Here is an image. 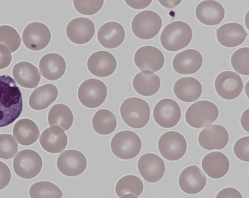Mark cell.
<instances>
[{"label": "cell", "instance_id": "cell-1", "mask_svg": "<svg viewBox=\"0 0 249 198\" xmlns=\"http://www.w3.org/2000/svg\"><path fill=\"white\" fill-rule=\"evenodd\" d=\"M23 108L22 94L16 81L8 75L0 76V128L13 123Z\"/></svg>", "mask_w": 249, "mask_h": 198}, {"label": "cell", "instance_id": "cell-2", "mask_svg": "<svg viewBox=\"0 0 249 198\" xmlns=\"http://www.w3.org/2000/svg\"><path fill=\"white\" fill-rule=\"evenodd\" d=\"M193 31L187 23L178 20L167 24L162 30L160 41L162 47L171 52L186 47L191 41Z\"/></svg>", "mask_w": 249, "mask_h": 198}, {"label": "cell", "instance_id": "cell-3", "mask_svg": "<svg viewBox=\"0 0 249 198\" xmlns=\"http://www.w3.org/2000/svg\"><path fill=\"white\" fill-rule=\"evenodd\" d=\"M123 120L129 127L140 129L144 127L150 118V108L144 100L137 97L126 99L120 107Z\"/></svg>", "mask_w": 249, "mask_h": 198}, {"label": "cell", "instance_id": "cell-4", "mask_svg": "<svg viewBox=\"0 0 249 198\" xmlns=\"http://www.w3.org/2000/svg\"><path fill=\"white\" fill-rule=\"evenodd\" d=\"M110 148L113 154L122 159H130L137 157L142 148V141L134 132L124 130L112 138Z\"/></svg>", "mask_w": 249, "mask_h": 198}, {"label": "cell", "instance_id": "cell-5", "mask_svg": "<svg viewBox=\"0 0 249 198\" xmlns=\"http://www.w3.org/2000/svg\"><path fill=\"white\" fill-rule=\"evenodd\" d=\"M219 110L217 106L208 100H199L187 109L185 119L187 124L195 128L207 126L217 119Z\"/></svg>", "mask_w": 249, "mask_h": 198}, {"label": "cell", "instance_id": "cell-6", "mask_svg": "<svg viewBox=\"0 0 249 198\" xmlns=\"http://www.w3.org/2000/svg\"><path fill=\"white\" fill-rule=\"evenodd\" d=\"M162 20L154 11L144 10L138 13L133 19L131 29L134 35L142 40H150L159 32Z\"/></svg>", "mask_w": 249, "mask_h": 198}, {"label": "cell", "instance_id": "cell-7", "mask_svg": "<svg viewBox=\"0 0 249 198\" xmlns=\"http://www.w3.org/2000/svg\"><path fill=\"white\" fill-rule=\"evenodd\" d=\"M107 88L102 81L96 79H89L79 86L77 96L79 101L84 106L95 108L101 106L105 101Z\"/></svg>", "mask_w": 249, "mask_h": 198}, {"label": "cell", "instance_id": "cell-8", "mask_svg": "<svg viewBox=\"0 0 249 198\" xmlns=\"http://www.w3.org/2000/svg\"><path fill=\"white\" fill-rule=\"evenodd\" d=\"M43 165L42 159L36 151L24 149L19 151L13 160L15 173L24 179H30L37 176Z\"/></svg>", "mask_w": 249, "mask_h": 198}, {"label": "cell", "instance_id": "cell-9", "mask_svg": "<svg viewBox=\"0 0 249 198\" xmlns=\"http://www.w3.org/2000/svg\"><path fill=\"white\" fill-rule=\"evenodd\" d=\"M158 146L161 155L170 161L180 159L186 153L187 148L184 137L174 131L163 134L159 139Z\"/></svg>", "mask_w": 249, "mask_h": 198}, {"label": "cell", "instance_id": "cell-10", "mask_svg": "<svg viewBox=\"0 0 249 198\" xmlns=\"http://www.w3.org/2000/svg\"><path fill=\"white\" fill-rule=\"evenodd\" d=\"M181 111L179 104L173 99L160 100L153 109V118L160 126L170 128L176 126L180 119Z\"/></svg>", "mask_w": 249, "mask_h": 198}, {"label": "cell", "instance_id": "cell-11", "mask_svg": "<svg viewBox=\"0 0 249 198\" xmlns=\"http://www.w3.org/2000/svg\"><path fill=\"white\" fill-rule=\"evenodd\" d=\"M214 88L217 94L226 100H232L241 93L244 84L241 77L231 71L219 73L214 81Z\"/></svg>", "mask_w": 249, "mask_h": 198}, {"label": "cell", "instance_id": "cell-12", "mask_svg": "<svg viewBox=\"0 0 249 198\" xmlns=\"http://www.w3.org/2000/svg\"><path fill=\"white\" fill-rule=\"evenodd\" d=\"M56 164L58 170L62 174L75 177L85 171L87 160L81 152L74 149L67 150L59 155Z\"/></svg>", "mask_w": 249, "mask_h": 198}, {"label": "cell", "instance_id": "cell-13", "mask_svg": "<svg viewBox=\"0 0 249 198\" xmlns=\"http://www.w3.org/2000/svg\"><path fill=\"white\" fill-rule=\"evenodd\" d=\"M25 46L32 51H39L45 48L51 39V33L48 26L39 22L27 25L22 36Z\"/></svg>", "mask_w": 249, "mask_h": 198}, {"label": "cell", "instance_id": "cell-14", "mask_svg": "<svg viewBox=\"0 0 249 198\" xmlns=\"http://www.w3.org/2000/svg\"><path fill=\"white\" fill-rule=\"evenodd\" d=\"M134 61L136 66L142 71L156 72L161 69L164 64V57L158 48L143 46L135 52Z\"/></svg>", "mask_w": 249, "mask_h": 198}, {"label": "cell", "instance_id": "cell-15", "mask_svg": "<svg viewBox=\"0 0 249 198\" xmlns=\"http://www.w3.org/2000/svg\"><path fill=\"white\" fill-rule=\"evenodd\" d=\"M138 171L147 182L155 183L163 177L165 165L163 159L154 153H146L139 158L138 161Z\"/></svg>", "mask_w": 249, "mask_h": 198}, {"label": "cell", "instance_id": "cell-16", "mask_svg": "<svg viewBox=\"0 0 249 198\" xmlns=\"http://www.w3.org/2000/svg\"><path fill=\"white\" fill-rule=\"evenodd\" d=\"M229 139L227 130L223 126L212 124L204 128L199 133V145L207 150H221L226 146Z\"/></svg>", "mask_w": 249, "mask_h": 198}, {"label": "cell", "instance_id": "cell-17", "mask_svg": "<svg viewBox=\"0 0 249 198\" xmlns=\"http://www.w3.org/2000/svg\"><path fill=\"white\" fill-rule=\"evenodd\" d=\"M66 35L69 40L77 44L89 42L95 33L93 22L87 18L79 17L71 20L68 24Z\"/></svg>", "mask_w": 249, "mask_h": 198}, {"label": "cell", "instance_id": "cell-18", "mask_svg": "<svg viewBox=\"0 0 249 198\" xmlns=\"http://www.w3.org/2000/svg\"><path fill=\"white\" fill-rule=\"evenodd\" d=\"M114 56L106 51H97L92 54L87 61L89 71L93 75L105 78L112 75L117 68Z\"/></svg>", "mask_w": 249, "mask_h": 198}, {"label": "cell", "instance_id": "cell-19", "mask_svg": "<svg viewBox=\"0 0 249 198\" xmlns=\"http://www.w3.org/2000/svg\"><path fill=\"white\" fill-rule=\"evenodd\" d=\"M207 179L204 173L196 165L185 168L180 173L178 184L184 193L194 195L200 192L206 186Z\"/></svg>", "mask_w": 249, "mask_h": 198}, {"label": "cell", "instance_id": "cell-20", "mask_svg": "<svg viewBox=\"0 0 249 198\" xmlns=\"http://www.w3.org/2000/svg\"><path fill=\"white\" fill-rule=\"evenodd\" d=\"M203 58L196 50L188 49L177 54L174 58L172 66L179 74L189 75L197 72L201 67Z\"/></svg>", "mask_w": 249, "mask_h": 198}, {"label": "cell", "instance_id": "cell-21", "mask_svg": "<svg viewBox=\"0 0 249 198\" xmlns=\"http://www.w3.org/2000/svg\"><path fill=\"white\" fill-rule=\"evenodd\" d=\"M223 6L213 0H203L196 6L195 14L197 19L202 24L212 26L219 24L225 17Z\"/></svg>", "mask_w": 249, "mask_h": 198}, {"label": "cell", "instance_id": "cell-22", "mask_svg": "<svg viewBox=\"0 0 249 198\" xmlns=\"http://www.w3.org/2000/svg\"><path fill=\"white\" fill-rule=\"evenodd\" d=\"M125 32L123 26L115 21L102 25L97 32V39L100 44L107 49L118 47L124 42Z\"/></svg>", "mask_w": 249, "mask_h": 198}, {"label": "cell", "instance_id": "cell-23", "mask_svg": "<svg viewBox=\"0 0 249 198\" xmlns=\"http://www.w3.org/2000/svg\"><path fill=\"white\" fill-rule=\"evenodd\" d=\"M216 33L218 42L229 48L241 44L248 35L243 26L237 22L224 24L217 29Z\"/></svg>", "mask_w": 249, "mask_h": 198}, {"label": "cell", "instance_id": "cell-24", "mask_svg": "<svg viewBox=\"0 0 249 198\" xmlns=\"http://www.w3.org/2000/svg\"><path fill=\"white\" fill-rule=\"evenodd\" d=\"M39 142L47 152L56 154L63 151L68 144V137L64 131L57 126H52L41 133Z\"/></svg>", "mask_w": 249, "mask_h": 198}, {"label": "cell", "instance_id": "cell-25", "mask_svg": "<svg viewBox=\"0 0 249 198\" xmlns=\"http://www.w3.org/2000/svg\"><path fill=\"white\" fill-rule=\"evenodd\" d=\"M205 173L210 178L218 179L225 176L230 169V161L224 154L215 151L205 155L201 162Z\"/></svg>", "mask_w": 249, "mask_h": 198}, {"label": "cell", "instance_id": "cell-26", "mask_svg": "<svg viewBox=\"0 0 249 198\" xmlns=\"http://www.w3.org/2000/svg\"><path fill=\"white\" fill-rule=\"evenodd\" d=\"M39 68L44 78L50 80H56L64 74L66 63L60 55L54 53H49L41 58Z\"/></svg>", "mask_w": 249, "mask_h": 198}, {"label": "cell", "instance_id": "cell-27", "mask_svg": "<svg viewBox=\"0 0 249 198\" xmlns=\"http://www.w3.org/2000/svg\"><path fill=\"white\" fill-rule=\"evenodd\" d=\"M173 91L176 97L185 102H192L197 100L202 92L200 82L193 77H184L175 83Z\"/></svg>", "mask_w": 249, "mask_h": 198}, {"label": "cell", "instance_id": "cell-28", "mask_svg": "<svg viewBox=\"0 0 249 198\" xmlns=\"http://www.w3.org/2000/svg\"><path fill=\"white\" fill-rule=\"evenodd\" d=\"M12 73L16 82L26 88L37 87L41 79L37 67L27 61H21L15 64Z\"/></svg>", "mask_w": 249, "mask_h": 198}, {"label": "cell", "instance_id": "cell-29", "mask_svg": "<svg viewBox=\"0 0 249 198\" xmlns=\"http://www.w3.org/2000/svg\"><path fill=\"white\" fill-rule=\"evenodd\" d=\"M58 94L56 86L47 83L35 89L29 99V105L35 110L47 108L57 99Z\"/></svg>", "mask_w": 249, "mask_h": 198}, {"label": "cell", "instance_id": "cell-30", "mask_svg": "<svg viewBox=\"0 0 249 198\" xmlns=\"http://www.w3.org/2000/svg\"><path fill=\"white\" fill-rule=\"evenodd\" d=\"M13 134L18 143L29 146L37 141L40 132L38 126L32 120L22 119L14 125Z\"/></svg>", "mask_w": 249, "mask_h": 198}, {"label": "cell", "instance_id": "cell-31", "mask_svg": "<svg viewBox=\"0 0 249 198\" xmlns=\"http://www.w3.org/2000/svg\"><path fill=\"white\" fill-rule=\"evenodd\" d=\"M133 87L139 94L150 97L159 90L160 79L159 76L149 71H142L137 74L133 79Z\"/></svg>", "mask_w": 249, "mask_h": 198}, {"label": "cell", "instance_id": "cell-32", "mask_svg": "<svg viewBox=\"0 0 249 198\" xmlns=\"http://www.w3.org/2000/svg\"><path fill=\"white\" fill-rule=\"evenodd\" d=\"M73 115L71 109L66 105L58 103L50 109L48 115L50 126H59L64 131L69 130L73 122Z\"/></svg>", "mask_w": 249, "mask_h": 198}, {"label": "cell", "instance_id": "cell-33", "mask_svg": "<svg viewBox=\"0 0 249 198\" xmlns=\"http://www.w3.org/2000/svg\"><path fill=\"white\" fill-rule=\"evenodd\" d=\"M117 124L114 114L106 109L98 110L92 118V127L100 135H107L112 133L115 130Z\"/></svg>", "mask_w": 249, "mask_h": 198}, {"label": "cell", "instance_id": "cell-34", "mask_svg": "<svg viewBox=\"0 0 249 198\" xmlns=\"http://www.w3.org/2000/svg\"><path fill=\"white\" fill-rule=\"evenodd\" d=\"M143 190L142 180L138 177L133 175L122 177L117 181L115 186V192L120 198L128 194L139 196Z\"/></svg>", "mask_w": 249, "mask_h": 198}, {"label": "cell", "instance_id": "cell-35", "mask_svg": "<svg viewBox=\"0 0 249 198\" xmlns=\"http://www.w3.org/2000/svg\"><path fill=\"white\" fill-rule=\"evenodd\" d=\"M31 198H62L61 190L54 183L41 181L34 183L30 188Z\"/></svg>", "mask_w": 249, "mask_h": 198}, {"label": "cell", "instance_id": "cell-36", "mask_svg": "<svg viewBox=\"0 0 249 198\" xmlns=\"http://www.w3.org/2000/svg\"><path fill=\"white\" fill-rule=\"evenodd\" d=\"M231 65L233 69L242 75H249V48L242 47L232 55Z\"/></svg>", "mask_w": 249, "mask_h": 198}, {"label": "cell", "instance_id": "cell-37", "mask_svg": "<svg viewBox=\"0 0 249 198\" xmlns=\"http://www.w3.org/2000/svg\"><path fill=\"white\" fill-rule=\"evenodd\" d=\"M21 42L20 37L15 28L9 25L0 26V43L5 45L11 53L18 49Z\"/></svg>", "mask_w": 249, "mask_h": 198}, {"label": "cell", "instance_id": "cell-38", "mask_svg": "<svg viewBox=\"0 0 249 198\" xmlns=\"http://www.w3.org/2000/svg\"><path fill=\"white\" fill-rule=\"evenodd\" d=\"M18 151V144L14 137L8 134L0 135V158H12Z\"/></svg>", "mask_w": 249, "mask_h": 198}, {"label": "cell", "instance_id": "cell-39", "mask_svg": "<svg viewBox=\"0 0 249 198\" xmlns=\"http://www.w3.org/2000/svg\"><path fill=\"white\" fill-rule=\"evenodd\" d=\"M104 0H73V3L76 11L81 14L92 15L102 8Z\"/></svg>", "mask_w": 249, "mask_h": 198}, {"label": "cell", "instance_id": "cell-40", "mask_svg": "<svg viewBox=\"0 0 249 198\" xmlns=\"http://www.w3.org/2000/svg\"><path fill=\"white\" fill-rule=\"evenodd\" d=\"M233 151L236 157L240 160L249 161V137H242L234 143Z\"/></svg>", "mask_w": 249, "mask_h": 198}, {"label": "cell", "instance_id": "cell-41", "mask_svg": "<svg viewBox=\"0 0 249 198\" xmlns=\"http://www.w3.org/2000/svg\"><path fill=\"white\" fill-rule=\"evenodd\" d=\"M11 178V173L9 167L0 161V190L6 187Z\"/></svg>", "mask_w": 249, "mask_h": 198}, {"label": "cell", "instance_id": "cell-42", "mask_svg": "<svg viewBox=\"0 0 249 198\" xmlns=\"http://www.w3.org/2000/svg\"><path fill=\"white\" fill-rule=\"evenodd\" d=\"M12 60V55L9 49L0 43V70L8 67Z\"/></svg>", "mask_w": 249, "mask_h": 198}, {"label": "cell", "instance_id": "cell-43", "mask_svg": "<svg viewBox=\"0 0 249 198\" xmlns=\"http://www.w3.org/2000/svg\"><path fill=\"white\" fill-rule=\"evenodd\" d=\"M215 198H243V197L237 189L232 187H227L220 190Z\"/></svg>", "mask_w": 249, "mask_h": 198}, {"label": "cell", "instance_id": "cell-44", "mask_svg": "<svg viewBox=\"0 0 249 198\" xmlns=\"http://www.w3.org/2000/svg\"><path fill=\"white\" fill-rule=\"evenodd\" d=\"M152 1V0H125V2L128 6L132 8L137 9L146 8Z\"/></svg>", "mask_w": 249, "mask_h": 198}, {"label": "cell", "instance_id": "cell-45", "mask_svg": "<svg viewBox=\"0 0 249 198\" xmlns=\"http://www.w3.org/2000/svg\"><path fill=\"white\" fill-rule=\"evenodd\" d=\"M241 124L243 128L249 133V108L245 110L241 117Z\"/></svg>", "mask_w": 249, "mask_h": 198}, {"label": "cell", "instance_id": "cell-46", "mask_svg": "<svg viewBox=\"0 0 249 198\" xmlns=\"http://www.w3.org/2000/svg\"><path fill=\"white\" fill-rule=\"evenodd\" d=\"M181 0H174V1H166V0H159V2L166 8H171L177 6L181 2Z\"/></svg>", "mask_w": 249, "mask_h": 198}, {"label": "cell", "instance_id": "cell-47", "mask_svg": "<svg viewBox=\"0 0 249 198\" xmlns=\"http://www.w3.org/2000/svg\"><path fill=\"white\" fill-rule=\"evenodd\" d=\"M121 198H139L137 197L135 195L128 194H126V195H125L124 196H122V197H121Z\"/></svg>", "mask_w": 249, "mask_h": 198}]
</instances>
